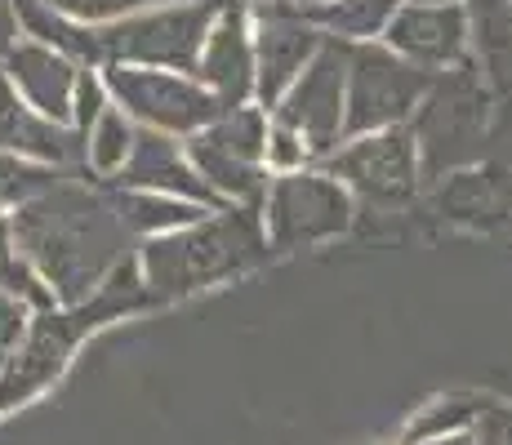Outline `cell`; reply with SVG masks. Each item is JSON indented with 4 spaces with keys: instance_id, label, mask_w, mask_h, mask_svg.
Listing matches in <instances>:
<instances>
[{
    "instance_id": "1",
    "label": "cell",
    "mask_w": 512,
    "mask_h": 445,
    "mask_svg": "<svg viewBox=\"0 0 512 445\" xmlns=\"http://www.w3.org/2000/svg\"><path fill=\"white\" fill-rule=\"evenodd\" d=\"M9 236L58 308H76L90 299L107 281V272L125 259V241H130L112 210V196L63 178L9 214Z\"/></svg>"
},
{
    "instance_id": "2",
    "label": "cell",
    "mask_w": 512,
    "mask_h": 445,
    "mask_svg": "<svg viewBox=\"0 0 512 445\" xmlns=\"http://www.w3.org/2000/svg\"><path fill=\"white\" fill-rule=\"evenodd\" d=\"M139 308H152V299H147V285L139 276V259L125 254L85 303L36 312L27 321L23 343H18L9 365L0 370V414L18 410V405L41 397L45 388H54L85 334L103 330L107 321H116L125 312H139Z\"/></svg>"
},
{
    "instance_id": "3",
    "label": "cell",
    "mask_w": 512,
    "mask_h": 445,
    "mask_svg": "<svg viewBox=\"0 0 512 445\" xmlns=\"http://www.w3.org/2000/svg\"><path fill=\"white\" fill-rule=\"evenodd\" d=\"M268 232H263L259 205H232L214 210L201 223L170 236H152L139 254V276L147 285V299L165 303L179 294L219 285L236 272H250L268 259Z\"/></svg>"
},
{
    "instance_id": "4",
    "label": "cell",
    "mask_w": 512,
    "mask_h": 445,
    "mask_svg": "<svg viewBox=\"0 0 512 445\" xmlns=\"http://www.w3.org/2000/svg\"><path fill=\"white\" fill-rule=\"evenodd\" d=\"M219 9L223 0H183V5H156L143 14L90 27V58L94 67L192 72Z\"/></svg>"
},
{
    "instance_id": "5",
    "label": "cell",
    "mask_w": 512,
    "mask_h": 445,
    "mask_svg": "<svg viewBox=\"0 0 512 445\" xmlns=\"http://www.w3.org/2000/svg\"><path fill=\"white\" fill-rule=\"evenodd\" d=\"M263 143H268V116L259 107H232L201 134L187 138L183 156L219 201L259 205L268 192Z\"/></svg>"
},
{
    "instance_id": "6",
    "label": "cell",
    "mask_w": 512,
    "mask_h": 445,
    "mask_svg": "<svg viewBox=\"0 0 512 445\" xmlns=\"http://www.w3.org/2000/svg\"><path fill=\"white\" fill-rule=\"evenodd\" d=\"M432 76L410 67L383 45L348 49V89H343V143L406 125L428 94Z\"/></svg>"
},
{
    "instance_id": "7",
    "label": "cell",
    "mask_w": 512,
    "mask_h": 445,
    "mask_svg": "<svg viewBox=\"0 0 512 445\" xmlns=\"http://www.w3.org/2000/svg\"><path fill=\"white\" fill-rule=\"evenodd\" d=\"M112 107L156 134H201L223 116V103L196 76L156 72V67H98Z\"/></svg>"
},
{
    "instance_id": "8",
    "label": "cell",
    "mask_w": 512,
    "mask_h": 445,
    "mask_svg": "<svg viewBox=\"0 0 512 445\" xmlns=\"http://www.w3.org/2000/svg\"><path fill=\"white\" fill-rule=\"evenodd\" d=\"M410 134L419 147V174H441L472 161L486 134V89L477 76L459 67L446 81H432L415 107Z\"/></svg>"
},
{
    "instance_id": "9",
    "label": "cell",
    "mask_w": 512,
    "mask_h": 445,
    "mask_svg": "<svg viewBox=\"0 0 512 445\" xmlns=\"http://www.w3.org/2000/svg\"><path fill=\"white\" fill-rule=\"evenodd\" d=\"M259 214L272 250H299V245H317L348 232L352 192L343 183H334L330 174H277L263 192Z\"/></svg>"
},
{
    "instance_id": "10",
    "label": "cell",
    "mask_w": 512,
    "mask_h": 445,
    "mask_svg": "<svg viewBox=\"0 0 512 445\" xmlns=\"http://www.w3.org/2000/svg\"><path fill=\"white\" fill-rule=\"evenodd\" d=\"M348 49L326 36L312 63L299 72V81L281 94L272 107V121L303 138L312 156H334L343 143V89H348Z\"/></svg>"
},
{
    "instance_id": "11",
    "label": "cell",
    "mask_w": 512,
    "mask_h": 445,
    "mask_svg": "<svg viewBox=\"0 0 512 445\" xmlns=\"http://www.w3.org/2000/svg\"><path fill=\"white\" fill-rule=\"evenodd\" d=\"M326 36L303 18V0H281V5H259L250 18V45H254V98L268 116L281 103V94L299 81V72L312 63Z\"/></svg>"
},
{
    "instance_id": "12",
    "label": "cell",
    "mask_w": 512,
    "mask_h": 445,
    "mask_svg": "<svg viewBox=\"0 0 512 445\" xmlns=\"http://www.w3.org/2000/svg\"><path fill=\"white\" fill-rule=\"evenodd\" d=\"M330 178L343 183L348 192H361L383 205L410 201L419 187V147L410 125L348 138V147H339L330 156Z\"/></svg>"
},
{
    "instance_id": "13",
    "label": "cell",
    "mask_w": 512,
    "mask_h": 445,
    "mask_svg": "<svg viewBox=\"0 0 512 445\" xmlns=\"http://www.w3.org/2000/svg\"><path fill=\"white\" fill-rule=\"evenodd\" d=\"M383 49H392L397 58H406L419 72H446L459 67L468 54V9L446 0H406L392 14L388 32H383Z\"/></svg>"
},
{
    "instance_id": "14",
    "label": "cell",
    "mask_w": 512,
    "mask_h": 445,
    "mask_svg": "<svg viewBox=\"0 0 512 445\" xmlns=\"http://www.w3.org/2000/svg\"><path fill=\"white\" fill-rule=\"evenodd\" d=\"M192 76L223 103V112L245 107L254 98V45H250V14L241 5H223L210 36L201 45Z\"/></svg>"
},
{
    "instance_id": "15",
    "label": "cell",
    "mask_w": 512,
    "mask_h": 445,
    "mask_svg": "<svg viewBox=\"0 0 512 445\" xmlns=\"http://www.w3.org/2000/svg\"><path fill=\"white\" fill-rule=\"evenodd\" d=\"M116 187H130V192H161V196H179V201H192L201 210H219V196L201 183V174L187 165L183 147L174 143L170 134L156 130H134V147L125 170L116 174Z\"/></svg>"
},
{
    "instance_id": "16",
    "label": "cell",
    "mask_w": 512,
    "mask_h": 445,
    "mask_svg": "<svg viewBox=\"0 0 512 445\" xmlns=\"http://www.w3.org/2000/svg\"><path fill=\"white\" fill-rule=\"evenodd\" d=\"M76 72L81 67L72 58L54 54L41 41H18L14 54L5 58V81L14 85V94L32 107L36 116L54 125H72V94H76Z\"/></svg>"
},
{
    "instance_id": "17",
    "label": "cell",
    "mask_w": 512,
    "mask_h": 445,
    "mask_svg": "<svg viewBox=\"0 0 512 445\" xmlns=\"http://www.w3.org/2000/svg\"><path fill=\"white\" fill-rule=\"evenodd\" d=\"M0 152L54 170V165H67L81 156V138L72 134V125H54L45 116H36L14 94V85L0 76Z\"/></svg>"
},
{
    "instance_id": "18",
    "label": "cell",
    "mask_w": 512,
    "mask_h": 445,
    "mask_svg": "<svg viewBox=\"0 0 512 445\" xmlns=\"http://www.w3.org/2000/svg\"><path fill=\"white\" fill-rule=\"evenodd\" d=\"M406 0H303V18L343 45H374Z\"/></svg>"
},
{
    "instance_id": "19",
    "label": "cell",
    "mask_w": 512,
    "mask_h": 445,
    "mask_svg": "<svg viewBox=\"0 0 512 445\" xmlns=\"http://www.w3.org/2000/svg\"><path fill=\"white\" fill-rule=\"evenodd\" d=\"M112 210L121 219L125 236H170V232H183V227L201 223L205 214L214 210H201L192 201H179V196H161V192H130V187H116L112 192Z\"/></svg>"
},
{
    "instance_id": "20",
    "label": "cell",
    "mask_w": 512,
    "mask_h": 445,
    "mask_svg": "<svg viewBox=\"0 0 512 445\" xmlns=\"http://www.w3.org/2000/svg\"><path fill=\"white\" fill-rule=\"evenodd\" d=\"M468 41L486 63L490 89L512 94V0H472Z\"/></svg>"
},
{
    "instance_id": "21",
    "label": "cell",
    "mask_w": 512,
    "mask_h": 445,
    "mask_svg": "<svg viewBox=\"0 0 512 445\" xmlns=\"http://www.w3.org/2000/svg\"><path fill=\"white\" fill-rule=\"evenodd\" d=\"M441 210H450L455 219H490V214L512 210V178L499 170H468L450 174V187H441Z\"/></svg>"
},
{
    "instance_id": "22",
    "label": "cell",
    "mask_w": 512,
    "mask_h": 445,
    "mask_svg": "<svg viewBox=\"0 0 512 445\" xmlns=\"http://www.w3.org/2000/svg\"><path fill=\"white\" fill-rule=\"evenodd\" d=\"M130 147H134V121L121 112V107H112V103L98 112V121L81 138L85 165H90L98 178H116V174H121L125 161H130Z\"/></svg>"
},
{
    "instance_id": "23",
    "label": "cell",
    "mask_w": 512,
    "mask_h": 445,
    "mask_svg": "<svg viewBox=\"0 0 512 445\" xmlns=\"http://www.w3.org/2000/svg\"><path fill=\"white\" fill-rule=\"evenodd\" d=\"M0 294L18 299L23 308H54V294L45 290V281L23 263V254L14 250V236H9V219H0Z\"/></svg>"
},
{
    "instance_id": "24",
    "label": "cell",
    "mask_w": 512,
    "mask_h": 445,
    "mask_svg": "<svg viewBox=\"0 0 512 445\" xmlns=\"http://www.w3.org/2000/svg\"><path fill=\"white\" fill-rule=\"evenodd\" d=\"M58 178L63 174L49 170V165H36V161H23V156L0 152V219H9V214H14L18 205H27L32 196L49 192Z\"/></svg>"
},
{
    "instance_id": "25",
    "label": "cell",
    "mask_w": 512,
    "mask_h": 445,
    "mask_svg": "<svg viewBox=\"0 0 512 445\" xmlns=\"http://www.w3.org/2000/svg\"><path fill=\"white\" fill-rule=\"evenodd\" d=\"M477 414H481V401L441 397V401H432L428 410H419L415 419H410L401 445H415V441H428V437H446V432H468L472 423H477Z\"/></svg>"
},
{
    "instance_id": "26",
    "label": "cell",
    "mask_w": 512,
    "mask_h": 445,
    "mask_svg": "<svg viewBox=\"0 0 512 445\" xmlns=\"http://www.w3.org/2000/svg\"><path fill=\"white\" fill-rule=\"evenodd\" d=\"M36 5L54 9V14L72 18V23L103 27V23H116V18L143 14V9H152V5H165V0H36Z\"/></svg>"
},
{
    "instance_id": "27",
    "label": "cell",
    "mask_w": 512,
    "mask_h": 445,
    "mask_svg": "<svg viewBox=\"0 0 512 445\" xmlns=\"http://www.w3.org/2000/svg\"><path fill=\"white\" fill-rule=\"evenodd\" d=\"M312 161V152L303 147V138L285 125L268 121V143H263V170H277V174H299L303 165Z\"/></svg>"
},
{
    "instance_id": "28",
    "label": "cell",
    "mask_w": 512,
    "mask_h": 445,
    "mask_svg": "<svg viewBox=\"0 0 512 445\" xmlns=\"http://www.w3.org/2000/svg\"><path fill=\"white\" fill-rule=\"evenodd\" d=\"M103 107H107L103 76H98V67H81V72H76V94H72V134L85 138V130L98 121Z\"/></svg>"
},
{
    "instance_id": "29",
    "label": "cell",
    "mask_w": 512,
    "mask_h": 445,
    "mask_svg": "<svg viewBox=\"0 0 512 445\" xmlns=\"http://www.w3.org/2000/svg\"><path fill=\"white\" fill-rule=\"evenodd\" d=\"M27 308L18 299H9V294H0V370L9 365V356H14V348L23 343V334H27Z\"/></svg>"
},
{
    "instance_id": "30",
    "label": "cell",
    "mask_w": 512,
    "mask_h": 445,
    "mask_svg": "<svg viewBox=\"0 0 512 445\" xmlns=\"http://www.w3.org/2000/svg\"><path fill=\"white\" fill-rule=\"evenodd\" d=\"M472 445H512V410L508 405H481L472 423Z\"/></svg>"
},
{
    "instance_id": "31",
    "label": "cell",
    "mask_w": 512,
    "mask_h": 445,
    "mask_svg": "<svg viewBox=\"0 0 512 445\" xmlns=\"http://www.w3.org/2000/svg\"><path fill=\"white\" fill-rule=\"evenodd\" d=\"M23 41V23H18L14 0H0V63L14 54V45Z\"/></svg>"
},
{
    "instance_id": "32",
    "label": "cell",
    "mask_w": 512,
    "mask_h": 445,
    "mask_svg": "<svg viewBox=\"0 0 512 445\" xmlns=\"http://www.w3.org/2000/svg\"><path fill=\"white\" fill-rule=\"evenodd\" d=\"M415 445H472V428L468 432H446V437H428V441H415Z\"/></svg>"
},
{
    "instance_id": "33",
    "label": "cell",
    "mask_w": 512,
    "mask_h": 445,
    "mask_svg": "<svg viewBox=\"0 0 512 445\" xmlns=\"http://www.w3.org/2000/svg\"><path fill=\"white\" fill-rule=\"evenodd\" d=\"M254 5H281V0H254Z\"/></svg>"
},
{
    "instance_id": "34",
    "label": "cell",
    "mask_w": 512,
    "mask_h": 445,
    "mask_svg": "<svg viewBox=\"0 0 512 445\" xmlns=\"http://www.w3.org/2000/svg\"><path fill=\"white\" fill-rule=\"evenodd\" d=\"M437 5H446V0H437Z\"/></svg>"
}]
</instances>
